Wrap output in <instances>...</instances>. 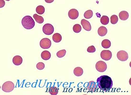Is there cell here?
Returning a JSON list of instances; mask_svg holds the SVG:
<instances>
[{
    "mask_svg": "<svg viewBox=\"0 0 131 95\" xmlns=\"http://www.w3.org/2000/svg\"><path fill=\"white\" fill-rule=\"evenodd\" d=\"M97 83L99 88L105 92L109 91L113 86V82L111 78L106 75L101 76L98 78Z\"/></svg>",
    "mask_w": 131,
    "mask_h": 95,
    "instance_id": "1",
    "label": "cell"
},
{
    "mask_svg": "<svg viewBox=\"0 0 131 95\" xmlns=\"http://www.w3.org/2000/svg\"><path fill=\"white\" fill-rule=\"evenodd\" d=\"M21 22L23 27L27 29H32L35 25L34 19L29 15H26L22 19Z\"/></svg>",
    "mask_w": 131,
    "mask_h": 95,
    "instance_id": "2",
    "label": "cell"
},
{
    "mask_svg": "<svg viewBox=\"0 0 131 95\" xmlns=\"http://www.w3.org/2000/svg\"><path fill=\"white\" fill-rule=\"evenodd\" d=\"M14 85L11 81H8L4 83L2 86V90L6 92L12 91L14 88Z\"/></svg>",
    "mask_w": 131,
    "mask_h": 95,
    "instance_id": "3",
    "label": "cell"
},
{
    "mask_svg": "<svg viewBox=\"0 0 131 95\" xmlns=\"http://www.w3.org/2000/svg\"><path fill=\"white\" fill-rule=\"evenodd\" d=\"M42 31L45 34L49 35L52 34L54 32V28L51 24L47 23L45 24L42 28Z\"/></svg>",
    "mask_w": 131,
    "mask_h": 95,
    "instance_id": "4",
    "label": "cell"
},
{
    "mask_svg": "<svg viewBox=\"0 0 131 95\" xmlns=\"http://www.w3.org/2000/svg\"><path fill=\"white\" fill-rule=\"evenodd\" d=\"M51 40L48 38H42L40 41V45L41 47L43 49H48L51 46Z\"/></svg>",
    "mask_w": 131,
    "mask_h": 95,
    "instance_id": "5",
    "label": "cell"
},
{
    "mask_svg": "<svg viewBox=\"0 0 131 95\" xmlns=\"http://www.w3.org/2000/svg\"><path fill=\"white\" fill-rule=\"evenodd\" d=\"M96 68L98 71L100 72H103L106 70L107 65L105 62L102 61H100L96 63Z\"/></svg>",
    "mask_w": 131,
    "mask_h": 95,
    "instance_id": "6",
    "label": "cell"
},
{
    "mask_svg": "<svg viewBox=\"0 0 131 95\" xmlns=\"http://www.w3.org/2000/svg\"><path fill=\"white\" fill-rule=\"evenodd\" d=\"M117 56L118 59L121 61H126L128 58V55L127 53L123 50L118 51L117 54Z\"/></svg>",
    "mask_w": 131,
    "mask_h": 95,
    "instance_id": "7",
    "label": "cell"
},
{
    "mask_svg": "<svg viewBox=\"0 0 131 95\" xmlns=\"http://www.w3.org/2000/svg\"><path fill=\"white\" fill-rule=\"evenodd\" d=\"M101 58L105 61L110 60L112 56L111 52L108 50H104L102 51L100 54Z\"/></svg>",
    "mask_w": 131,
    "mask_h": 95,
    "instance_id": "8",
    "label": "cell"
},
{
    "mask_svg": "<svg viewBox=\"0 0 131 95\" xmlns=\"http://www.w3.org/2000/svg\"><path fill=\"white\" fill-rule=\"evenodd\" d=\"M79 15L78 11L75 9L70 10L68 12V16L69 18L72 19H76Z\"/></svg>",
    "mask_w": 131,
    "mask_h": 95,
    "instance_id": "9",
    "label": "cell"
},
{
    "mask_svg": "<svg viewBox=\"0 0 131 95\" xmlns=\"http://www.w3.org/2000/svg\"><path fill=\"white\" fill-rule=\"evenodd\" d=\"M81 24L83 28L85 30L90 31L91 29V26L90 22L88 21L83 19L81 21Z\"/></svg>",
    "mask_w": 131,
    "mask_h": 95,
    "instance_id": "10",
    "label": "cell"
},
{
    "mask_svg": "<svg viewBox=\"0 0 131 95\" xmlns=\"http://www.w3.org/2000/svg\"><path fill=\"white\" fill-rule=\"evenodd\" d=\"M23 61L22 58L20 56L16 55L12 59V62L16 66L21 65Z\"/></svg>",
    "mask_w": 131,
    "mask_h": 95,
    "instance_id": "11",
    "label": "cell"
},
{
    "mask_svg": "<svg viewBox=\"0 0 131 95\" xmlns=\"http://www.w3.org/2000/svg\"><path fill=\"white\" fill-rule=\"evenodd\" d=\"M107 32V28L103 26L100 27L98 30V34L101 36H104L106 34Z\"/></svg>",
    "mask_w": 131,
    "mask_h": 95,
    "instance_id": "12",
    "label": "cell"
},
{
    "mask_svg": "<svg viewBox=\"0 0 131 95\" xmlns=\"http://www.w3.org/2000/svg\"><path fill=\"white\" fill-rule=\"evenodd\" d=\"M119 16L120 19L123 20H127L128 18L129 14L126 11H122L119 14Z\"/></svg>",
    "mask_w": 131,
    "mask_h": 95,
    "instance_id": "13",
    "label": "cell"
},
{
    "mask_svg": "<svg viewBox=\"0 0 131 95\" xmlns=\"http://www.w3.org/2000/svg\"><path fill=\"white\" fill-rule=\"evenodd\" d=\"M41 58L44 60H47L49 59L50 58L51 55L49 52L47 50H45L41 53Z\"/></svg>",
    "mask_w": 131,
    "mask_h": 95,
    "instance_id": "14",
    "label": "cell"
},
{
    "mask_svg": "<svg viewBox=\"0 0 131 95\" xmlns=\"http://www.w3.org/2000/svg\"><path fill=\"white\" fill-rule=\"evenodd\" d=\"M83 72V69L79 67H76L73 70V73L74 75L77 76H81L82 75Z\"/></svg>",
    "mask_w": 131,
    "mask_h": 95,
    "instance_id": "15",
    "label": "cell"
},
{
    "mask_svg": "<svg viewBox=\"0 0 131 95\" xmlns=\"http://www.w3.org/2000/svg\"><path fill=\"white\" fill-rule=\"evenodd\" d=\"M52 39L54 42L58 43L61 41L62 37L60 34L58 33H56L53 35Z\"/></svg>",
    "mask_w": 131,
    "mask_h": 95,
    "instance_id": "16",
    "label": "cell"
},
{
    "mask_svg": "<svg viewBox=\"0 0 131 95\" xmlns=\"http://www.w3.org/2000/svg\"><path fill=\"white\" fill-rule=\"evenodd\" d=\"M102 47L105 48H109L111 45L110 41L108 39H106L103 40L101 43Z\"/></svg>",
    "mask_w": 131,
    "mask_h": 95,
    "instance_id": "17",
    "label": "cell"
},
{
    "mask_svg": "<svg viewBox=\"0 0 131 95\" xmlns=\"http://www.w3.org/2000/svg\"><path fill=\"white\" fill-rule=\"evenodd\" d=\"M33 17L36 21L38 23L42 24L44 21V18L41 16L35 14L33 15Z\"/></svg>",
    "mask_w": 131,
    "mask_h": 95,
    "instance_id": "18",
    "label": "cell"
},
{
    "mask_svg": "<svg viewBox=\"0 0 131 95\" xmlns=\"http://www.w3.org/2000/svg\"><path fill=\"white\" fill-rule=\"evenodd\" d=\"M100 22L102 24L104 25H106L108 24L109 23V18L107 16H103L101 18Z\"/></svg>",
    "mask_w": 131,
    "mask_h": 95,
    "instance_id": "19",
    "label": "cell"
},
{
    "mask_svg": "<svg viewBox=\"0 0 131 95\" xmlns=\"http://www.w3.org/2000/svg\"><path fill=\"white\" fill-rule=\"evenodd\" d=\"M36 11L37 13L38 14H42L45 11V8L42 5H38L36 8Z\"/></svg>",
    "mask_w": 131,
    "mask_h": 95,
    "instance_id": "20",
    "label": "cell"
},
{
    "mask_svg": "<svg viewBox=\"0 0 131 95\" xmlns=\"http://www.w3.org/2000/svg\"><path fill=\"white\" fill-rule=\"evenodd\" d=\"M93 12L91 10H88L84 13V17L86 19H89L91 18L93 15Z\"/></svg>",
    "mask_w": 131,
    "mask_h": 95,
    "instance_id": "21",
    "label": "cell"
},
{
    "mask_svg": "<svg viewBox=\"0 0 131 95\" xmlns=\"http://www.w3.org/2000/svg\"><path fill=\"white\" fill-rule=\"evenodd\" d=\"M59 90V89L56 87L52 86L49 90L50 93L52 95H56L58 93Z\"/></svg>",
    "mask_w": 131,
    "mask_h": 95,
    "instance_id": "22",
    "label": "cell"
},
{
    "mask_svg": "<svg viewBox=\"0 0 131 95\" xmlns=\"http://www.w3.org/2000/svg\"><path fill=\"white\" fill-rule=\"evenodd\" d=\"M73 31L75 32L78 33L81 31V27L80 24H76L73 26Z\"/></svg>",
    "mask_w": 131,
    "mask_h": 95,
    "instance_id": "23",
    "label": "cell"
},
{
    "mask_svg": "<svg viewBox=\"0 0 131 95\" xmlns=\"http://www.w3.org/2000/svg\"><path fill=\"white\" fill-rule=\"evenodd\" d=\"M111 22L113 24H116L118 21V18L117 16L116 15H112L110 18Z\"/></svg>",
    "mask_w": 131,
    "mask_h": 95,
    "instance_id": "24",
    "label": "cell"
},
{
    "mask_svg": "<svg viewBox=\"0 0 131 95\" xmlns=\"http://www.w3.org/2000/svg\"><path fill=\"white\" fill-rule=\"evenodd\" d=\"M66 52V51L65 49L61 50L57 52L56 56L59 58H62L65 56Z\"/></svg>",
    "mask_w": 131,
    "mask_h": 95,
    "instance_id": "25",
    "label": "cell"
},
{
    "mask_svg": "<svg viewBox=\"0 0 131 95\" xmlns=\"http://www.w3.org/2000/svg\"><path fill=\"white\" fill-rule=\"evenodd\" d=\"M89 85L87 87L88 90L90 91H94V87L95 86L94 85L95 84V82L91 81L89 82Z\"/></svg>",
    "mask_w": 131,
    "mask_h": 95,
    "instance_id": "26",
    "label": "cell"
},
{
    "mask_svg": "<svg viewBox=\"0 0 131 95\" xmlns=\"http://www.w3.org/2000/svg\"><path fill=\"white\" fill-rule=\"evenodd\" d=\"M45 67V65L42 62H39L36 64V67L37 69L40 70L43 69Z\"/></svg>",
    "mask_w": 131,
    "mask_h": 95,
    "instance_id": "27",
    "label": "cell"
},
{
    "mask_svg": "<svg viewBox=\"0 0 131 95\" xmlns=\"http://www.w3.org/2000/svg\"><path fill=\"white\" fill-rule=\"evenodd\" d=\"M87 50L88 52L93 53L96 51V49L94 46L91 45L88 47Z\"/></svg>",
    "mask_w": 131,
    "mask_h": 95,
    "instance_id": "28",
    "label": "cell"
},
{
    "mask_svg": "<svg viewBox=\"0 0 131 95\" xmlns=\"http://www.w3.org/2000/svg\"><path fill=\"white\" fill-rule=\"evenodd\" d=\"M5 2L4 0H0V8L3 7L5 5Z\"/></svg>",
    "mask_w": 131,
    "mask_h": 95,
    "instance_id": "29",
    "label": "cell"
},
{
    "mask_svg": "<svg viewBox=\"0 0 131 95\" xmlns=\"http://www.w3.org/2000/svg\"><path fill=\"white\" fill-rule=\"evenodd\" d=\"M45 2L48 3H50L53 2L54 0H45Z\"/></svg>",
    "mask_w": 131,
    "mask_h": 95,
    "instance_id": "30",
    "label": "cell"
}]
</instances>
